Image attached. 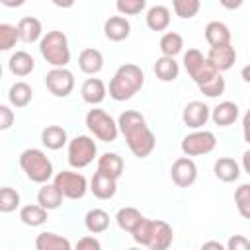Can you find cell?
I'll use <instances>...</instances> for the list:
<instances>
[{"instance_id": "40", "label": "cell", "mask_w": 250, "mask_h": 250, "mask_svg": "<svg viewBox=\"0 0 250 250\" xmlns=\"http://www.w3.org/2000/svg\"><path fill=\"white\" fill-rule=\"evenodd\" d=\"M20 207V193L14 188H2L0 189V211L2 213H12Z\"/></svg>"}, {"instance_id": "31", "label": "cell", "mask_w": 250, "mask_h": 250, "mask_svg": "<svg viewBox=\"0 0 250 250\" xmlns=\"http://www.w3.org/2000/svg\"><path fill=\"white\" fill-rule=\"evenodd\" d=\"M33 100V90L27 82H14L8 90V102L14 107H25Z\"/></svg>"}, {"instance_id": "23", "label": "cell", "mask_w": 250, "mask_h": 250, "mask_svg": "<svg viewBox=\"0 0 250 250\" xmlns=\"http://www.w3.org/2000/svg\"><path fill=\"white\" fill-rule=\"evenodd\" d=\"M41 143L43 146H47L49 150H59L64 145H68V135L66 129L61 125H47L41 131Z\"/></svg>"}, {"instance_id": "21", "label": "cell", "mask_w": 250, "mask_h": 250, "mask_svg": "<svg viewBox=\"0 0 250 250\" xmlns=\"http://www.w3.org/2000/svg\"><path fill=\"white\" fill-rule=\"evenodd\" d=\"M62 191L57 188V184L53 182V184H49V182H45V184H41V188H39V191H37V203L39 205H43L47 211H55V209H59L61 205H62Z\"/></svg>"}, {"instance_id": "17", "label": "cell", "mask_w": 250, "mask_h": 250, "mask_svg": "<svg viewBox=\"0 0 250 250\" xmlns=\"http://www.w3.org/2000/svg\"><path fill=\"white\" fill-rule=\"evenodd\" d=\"M80 96L86 104L100 105L107 96V86L100 78H88V80H84V84L80 88Z\"/></svg>"}, {"instance_id": "29", "label": "cell", "mask_w": 250, "mask_h": 250, "mask_svg": "<svg viewBox=\"0 0 250 250\" xmlns=\"http://www.w3.org/2000/svg\"><path fill=\"white\" fill-rule=\"evenodd\" d=\"M123 168H125V162L117 152H104L102 156H98V170L115 180L121 178Z\"/></svg>"}, {"instance_id": "45", "label": "cell", "mask_w": 250, "mask_h": 250, "mask_svg": "<svg viewBox=\"0 0 250 250\" xmlns=\"http://www.w3.org/2000/svg\"><path fill=\"white\" fill-rule=\"evenodd\" d=\"M242 135H244V141L250 145V107L246 109V113L242 117Z\"/></svg>"}, {"instance_id": "51", "label": "cell", "mask_w": 250, "mask_h": 250, "mask_svg": "<svg viewBox=\"0 0 250 250\" xmlns=\"http://www.w3.org/2000/svg\"><path fill=\"white\" fill-rule=\"evenodd\" d=\"M240 76H242V80H244L246 84H250V62L240 70Z\"/></svg>"}, {"instance_id": "48", "label": "cell", "mask_w": 250, "mask_h": 250, "mask_svg": "<svg viewBox=\"0 0 250 250\" xmlns=\"http://www.w3.org/2000/svg\"><path fill=\"white\" fill-rule=\"evenodd\" d=\"M0 2H2V6H6V8H20V6L25 4V0H0Z\"/></svg>"}, {"instance_id": "16", "label": "cell", "mask_w": 250, "mask_h": 250, "mask_svg": "<svg viewBox=\"0 0 250 250\" xmlns=\"http://www.w3.org/2000/svg\"><path fill=\"white\" fill-rule=\"evenodd\" d=\"M78 68L84 72V74H98L102 68H104V55L102 51L94 49V47H86L80 51L78 55Z\"/></svg>"}, {"instance_id": "3", "label": "cell", "mask_w": 250, "mask_h": 250, "mask_svg": "<svg viewBox=\"0 0 250 250\" xmlns=\"http://www.w3.org/2000/svg\"><path fill=\"white\" fill-rule=\"evenodd\" d=\"M20 168L27 176V180L35 184H45L51 178H55L53 162L41 148H25L20 154Z\"/></svg>"}, {"instance_id": "9", "label": "cell", "mask_w": 250, "mask_h": 250, "mask_svg": "<svg viewBox=\"0 0 250 250\" xmlns=\"http://www.w3.org/2000/svg\"><path fill=\"white\" fill-rule=\"evenodd\" d=\"M53 182L57 184V188L62 191V195L66 199H82L86 195V191L90 189L86 176L80 172H72V170L57 172Z\"/></svg>"}, {"instance_id": "26", "label": "cell", "mask_w": 250, "mask_h": 250, "mask_svg": "<svg viewBox=\"0 0 250 250\" xmlns=\"http://www.w3.org/2000/svg\"><path fill=\"white\" fill-rule=\"evenodd\" d=\"M174 240V230L166 221L154 219V232H152V242H150V250H166L170 248Z\"/></svg>"}, {"instance_id": "42", "label": "cell", "mask_w": 250, "mask_h": 250, "mask_svg": "<svg viewBox=\"0 0 250 250\" xmlns=\"http://www.w3.org/2000/svg\"><path fill=\"white\" fill-rule=\"evenodd\" d=\"M227 248L229 250H250V238H246L244 234H232L227 240Z\"/></svg>"}, {"instance_id": "10", "label": "cell", "mask_w": 250, "mask_h": 250, "mask_svg": "<svg viewBox=\"0 0 250 250\" xmlns=\"http://www.w3.org/2000/svg\"><path fill=\"white\" fill-rule=\"evenodd\" d=\"M47 90L57 98H66L74 90V74L66 66H53L45 74Z\"/></svg>"}, {"instance_id": "27", "label": "cell", "mask_w": 250, "mask_h": 250, "mask_svg": "<svg viewBox=\"0 0 250 250\" xmlns=\"http://www.w3.org/2000/svg\"><path fill=\"white\" fill-rule=\"evenodd\" d=\"M35 248L37 250H70L72 244L66 236H61L57 232H39L35 238Z\"/></svg>"}, {"instance_id": "20", "label": "cell", "mask_w": 250, "mask_h": 250, "mask_svg": "<svg viewBox=\"0 0 250 250\" xmlns=\"http://www.w3.org/2000/svg\"><path fill=\"white\" fill-rule=\"evenodd\" d=\"M238 105L234 102H221L211 109V119L219 127H229L238 119Z\"/></svg>"}, {"instance_id": "6", "label": "cell", "mask_w": 250, "mask_h": 250, "mask_svg": "<svg viewBox=\"0 0 250 250\" xmlns=\"http://www.w3.org/2000/svg\"><path fill=\"white\" fill-rule=\"evenodd\" d=\"M66 146H68V156H66L68 164L76 170L90 166L98 154V145L88 135H76L74 139L68 141Z\"/></svg>"}, {"instance_id": "5", "label": "cell", "mask_w": 250, "mask_h": 250, "mask_svg": "<svg viewBox=\"0 0 250 250\" xmlns=\"http://www.w3.org/2000/svg\"><path fill=\"white\" fill-rule=\"evenodd\" d=\"M86 127L88 131L102 143H113L119 135V125L117 121L104 109L92 107L86 113Z\"/></svg>"}, {"instance_id": "37", "label": "cell", "mask_w": 250, "mask_h": 250, "mask_svg": "<svg viewBox=\"0 0 250 250\" xmlns=\"http://www.w3.org/2000/svg\"><path fill=\"white\" fill-rule=\"evenodd\" d=\"M18 41H21L18 25L0 23V51H10L12 47H16Z\"/></svg>"}, {"instance_id": "30", "label": "cell", "mask_w": 250, "mask_h": 250, "mask_svg": "<svg viewBox=\"0 0 250 250\" xmlns=\"http://www.w3.org/2000/svg\"><path fill=\"white\" fill-rule=\"evenodd\" d=\"M84 227L88 232L92 234H100V232H105L109 229V215L107 211L100 209V207H94L86 213L84 217Z\"/></svg>"}, {"instance_id": "36", "label": "cell", "mask_w": 250, "mask_h": 250, "mask_svg": "<svg viewBox=\"0 0 250 250\" xmlns=\"http://www.w3.org/2000/svg\"><path fill=\"white\" fill-rule=\"evenodd\" d=\"M174 14L182 20H191L201 10V0H172Z\"/></svg>"}, {"instance_id": "2", "label": "cell", "mask_w": 250, "mask_h": 250, "mask_svg": "<svg viewBox=\"0 0 250 250\" xmlns=\"http://www.w3.org/2000/svg\"><path fill=\"white\" fill-rule=\"evenodd\" d=\"M143 86H145V72H143V68L139 64L125 62V64H121L115 70L113 78L109 80L107 92H109V98L111 100H115V102H127L135 94H139Z\"/></svg>"}, {"instance_id": "1", "label": "cell", "mask_w": 250, "mask_h": 250, "mask_svg": "<svg viewBox=\"0 0 250 250\" xmlns=\"http://www.w3.org/2000/svg\"><path fill=\"white\" fill-rule=\"evenodd\" d=\"M119 133L125 137V143L129 146V150L133 152V156L137 158H146L154 146H156V137L150 131V127L146 125V119L143 113L135 111V109H125L119 119Z\"/></svg>"}, {"instance_id": "4", "label": "cell", "mask_w": 250, "mask_h": 250, "mask_svg": "<svg viewBox=\"0 0 250 250\" xmlns=\"http://www.w3.org/2000/svg\"><path fill=\"white\" fill-rule=\"evenodd\" d=\"M39 53L51 66H66L70 62L68 37L59 29L47 31L39 41Z\"/></svg>"}, {"instance_id": "50", "label": "cell", "mask_w": 250, "mask_h": 250, "mask_svg": "<svg viewBox=\"0 0 250 250\" xmlns=\"http://www.w3.org/2000/svg\"><path fill=\"white\" fill-rule=\"evenodd\" d=\"M201 248H217V250H223V248H227V244H221V242H203V246Z\"/></svg>"}, {"instance_id": "47", "label": "cell", "mask_w": 250, "mask_h": 250, "mask_svg": "<svg viewBox=\"0 0 250 250\" xmlns=\"http://www.w3.org/2000/svg\"><path fill=\"white\" fill-rule=\"evenodd\" d=\"M242 168H244V172L250 176V148L244 150V154H242Z\"/></svg>"}, {"instance_id": "43", "label": "cell", "mask_w": 250, "mask_h": 250, "mask_svg": "<svg viewBox=\"0 0 250 250\" xmlns=\"http://www.w3.org/2000/svg\"><path fill=\"white\" fill-rule=\"evenodd\" d=\"M14 125V111L10 105H0V131H8Z\"/></svg>"}, {"instance_id": "18", "label": "cell", "mask_w": 250, "mask_h": 250, "mask_svg": "<svg viewBox=\"0 0 250 250\" xmlns=\"http://www.w3.org/2000/svg\"><path fill=\"white\" fill-rule=\"evenodd\" d=\"M213 172H215V178L225 182V184H230V182H236L240 178V166L234 158L230 156H221L215 160V166H213Z\"/></svg>"}, {"instance_id": "25", "label": "cell", "mask_w": 250, "mask_h": 250, "mask_svg": "<svg viewBox=\"0 0 250 250\" xmlns=\"http://www.w3.org/2000/svg\"><path fill=\"white\" fill-rule=\"evenodd\" d=\"M18 29H20V37L23 43H35V41H41V37H43V25L33 16L21 18L18 21Z\"/></svg>"}, {"instance_id": "7", "label": "cell", "mask_w": 250, "mask_h": 250, "mask_svg": "<svg viewBox=\"0 0 250 250\" xmlns=\"http://www.w3.org/2000/svg\"><path fill=\"white\" fill-rule=\"evenodd\" d=\"M184 66L189 74V78L199 86L203 82H207L209 78H213L219 70L211 64V61L207 57H203V53L199 49H188L184 53Z\"/></svg>"}, {"instance_id": "8", "label": "cell", "mask_w": 250, "mask_h": 250, "mask_svg": "<svg viewBox=\"0 0 250 250\" xmlns=\"http://www.w3.org/2000/svg\"><path fill=\"white\" fill-rule=\"evenodd\" d=\"M182 152L186 156H201V154H209L215 150L217 146V137L211 131L205 129H193L189 135H186L182 139Z\"/></svg>"}, {"instance_id": "15", "label": "cell", "mask_w": 250, "mask_h": 250, "mask_svg": "<svg viewBox=\"0 0 250 250\" xmlns=\"http://www.w3.org/2000/svg\"><path fill=\"white\" fill-rule=\"evenodd\" d=\"M90 191L98 199H111L117 193V180L100 172V170H96L92 180H90Z\"/></svg>"}, {"instance_id": "49", "label": "cell", "mask_w": 250, "mask_h": 250, "mask_svg": "<svg viewBox=\"0 0 250 250\" xmlns=\"http://www.w3.org/2000/svg\"><path fill=\"white\" fill-rule=\"evenodd\" d=\"M51 2H53L57 8H72L76 0H51Z\"/></svg>"}, {"instance_id": "39", "label": "cell", "mask_w": 250, "mask_h": 250, "mask_svg": "<svg viewBox=\"0 0 250 250\" xmlns=\"http://www.w3.org/2000/svg\"><path fill=\"white\" fill-rule=\"evenodd\" d=\"M197 88H199V90H201V94H205L207 98H219V96L225 92L227 84H225V78H223V74H221V72H217L213 78H209L207 82L199 84Z\"/></svg>"}, {"instance_id": "33", "label": "cell", "mask_w": 250, "mask_h": 250, "mask_svg": "<svg viewBox=\"0 0 250 250\" xmlns=\"http://www.w3.org/2000/svg\"><path fill=\"white\" fill-rule=\"evenodd\" d=\"M141 221H143V215H141V211L135 209V207H121V209L115 213V223H117V227H119L121 230H125V232H129V234L135 230V227H137Z\"/></svg>"}, {"instance_id": "13", "label": "cell", "mask_w": 250, "mask_h": 250, "mask_svg": "<svg viewBox=\"0 0 250 250\" xmlns=\"http://www.w3.org/2000/svg\"><path fill=\"white\" fill-rule=\"evenodd\" d=\"M207 59L211 61V64H213L219 72H225V70H230L232 64L236 62V49L232 47V43L219 45V47H211L209 53H207Z\"/></svg>"}, {"instance_id": "41", "label": "cell", "mask_w": 250, "mask_h": 250, "mask_svg": "<svg viewBox=\"0 0 250 250\" xmlns=\"http://www.w3.org/2000/svg\"><path fill=\"white\" fill-rule=\"evenodd\" d=\"M115 8L121 16H137L146 8V0H115Z\"/></svg>"}, {"instance_id": "24", "label": "cell", "mask_w": 250, "mask_h": 250, "mask_svg": "<svg viewBox=\"0 0 250 250\" xmlns=\"http://www.w3.org/2000/svg\"><path fill=\"white\" fill-rule=\"evenodd\" d=\"M232 35H230V29L227 23L223 21H209L205 25V41L211 45V47H219V45H227L230 43Z\"/></svg>"}, {"instance_id": "12", "label": "cell", "mask_w": 250, "mask_h": 250, "mask_svg": "<svg viewBox=\"0 0 250 250\" xmlns=\"http://www.w3.org/2000/svg\"><path fill=\"white\" fill-rule=\"evenodd\" d=\"M209 119H211V107L199 100L188 102L182 111V121L189 129H201Z\"/></svg>"}, {"instance_id": "28", "label": "cell", "mask_w": 250, "mask_h": 250, "mask_svg": "<svg viewBox=\"0 0 250 250\" xmlns=\"http://www.w3.org/2000/svg\"><path fill=\"white\" fill-rule=\"evenodd\" d=\"M154 74L160 82H174L180 74V64L176 62L174 57H158L156 62H154Z\"/></svg>"}, {"instance_id": "22", "label": "cell", "mask_w": 250, "mask_h": 250, "mask_svg": "<svg viewBox=\"0 0 250 250\" xmlns=\"http://www.w3.org/2000/svg\"><path fill=\"white\" fill-rule=\"evenodd\" d=\"M33 68H35V61H33V57H31L27 51H16V53L8 59V70H10L14 76L23 78V76L31 74Z\"/></svg>"}, {"instance_id": "11", "label": "cell", "mask_w": 250, "mask_h": 250, "mask_svg": "<svg viewBox=\"0 0 250 250\" xmlns=\"http://www.w3.org/2000/svg\"><path fill=\"white\" fill-rule=\"evenodd\" d=\"M170 178L178 188H189L197 180V166L189 156H180L170 168Z\"/></svg>"}, {"instance_id": "35", "label": "cell", "mask_w": 250, "mask_h": 250, "mask_svg": "<svg viewBox=\"0 0 250 250\" xmlns=\"http://www.w3.org/2000/svg\"><path fill=\"white\" fill-rule=\"evenodd\" d=\"M152 232H154V219H146V217H143V221L135 227V230L131 232V236H133V240H135V244H139V246H150V242H152Z\"/></svg>"}, {"instance_id": "46", "label": "cell", "mask_w": 250, "mask_h": 250, "mask_svg": "<svg viewBox=\"0 0 250 250\" xmlns=\"http://www.w3.org/2000/svg\"><path fill=\"white\" fill-rule=\"evenodd\" d=\"M219 4H221L225 10H238V8L244 4V0H219Z\"/></svg>"}, {"instance_id": "34", "label": "cell", "mask_w": 250, "mask_h": 250, "mask_svg": "<svg viewBox=\"0 0 250 250\" xmlns=\"http://www.w3.org/2000/svg\"><path fill=\"white\" fill-rule=\"evenodd\" d=\"M158 47H160V53H162V55H166V57H176V55H180L182 49H184V37H182L180 33H176V31H166V33L160 37Z\"/></svg>"}, {"instance_id": "38", "label": "cell", "mask_w": 250, "mask_h": 250, "mask_svg": "<svg viewBox=\"0 0 250 250\" xmlns=\"http://www.w3.org/2000/svg\"><path fill=\"white\" fill-rule=\"evenodd\" d=\"M234 203L244 219H250V184H240L234 189Z\"/></svg>"}, {"instance_id": "44", "label": "cell", "mask_w": 250, "mask_h": 250, "mask_svg": "<svg viewBox=\"0 0 250 250\" xmlns=\"http://www.w3.org/2000/svg\"><path fill=\"white\" fill-rule=\"evenodd\" d=\"M76 248L78 250H100L102 248V242L94 236H82L78 242H76Z\"/></svg>"}, {"instance_id": "19", "label": "cell", "mask_w": 250, "mask_h": 250, "mask_svg": "<svg viewBox=\"0 0 250 250\" xmlns=\"http://www.w3.org/2000/svg\"><path fill=\"white\" fill-rule=\"evenodd\" d=\"M170 20H172V14L166 6L162 4H156L152 8L146 10V16H145V21H146V27L150 31H166L168 25H170Z\"/></svg>"}, {"instance_id": "14", "label": "cell", "mask_w": 250, "mask_h": 250, "mask_svg": "<svg viewBox=\"0 0 250 250\" xmlns=\"http://www.w3.org/2000/svg\"><path fill=\"white\" fill-rule=\"evenodd\" d=\"M104 35L113 41V43H119V41H125L129 35H131V23L125 16H109L105 21H104Z\"/></svg>"}, {"instance_id": "32", "label": "cell", "mask_w": 250, "mask_h": 250, "mask_svg": "<svg viewBox=\"0 0 250 250\" xmlns=\"http://www.w3.org/2000/svg\"><path fill=\"white\" fill-rule=\"evenodd\" d=\"M47 209L39 203L35 205H23L20 209V221L25 225V227H41L45 221H47Z\"/></svg>"}]
</instances>
